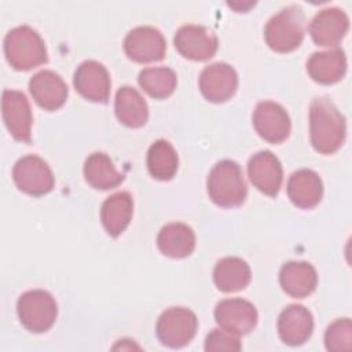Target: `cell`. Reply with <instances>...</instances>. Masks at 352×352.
<instances>
[{"mask_svg":"<svg viewBox=\"0 0 352 352\" xmlns=\"http://www.w3.org/2000/svg\"><path fill=\"white\" fill-rule=\"evenodd\" d=\"M197 316L184 307H172L161 314L157 322V337L169 348H182L195 336Z\"/></svg>","mask_w":352,"mask_h":352,"instance_id":"8992f818","label":"cell"},{"mask_svg":"<svg viewBox=\"0 0 352 352\" xmlns=\"http://www.w3.org/2000/svg\"><path fill=\"white\" fill-rule=\"evenodd\" d=\"M114 111L118 121L128 128H140L148 120V107L144 98L129 85H124L117 91Z\"/></svg>","mask_w":352,"mask_h":352,"instance_id":"7402d4cb","label":"cell"},{"mask_svg":"<svg viewBox=\"0 0 352 352\" xmlns=\"http://www.w3.org/2000/svg\"><path fill=\"white\" fill-rule=\"evenodd\" d=\"M305 36V15L298 6L282 8L271 16L264 28L267 45L280 54L292 52L298 48Z\"/></svg>","mask_w":352,"mask_h":352,"instance_id":"3957f363","label":"cell"},{"mask_svg":"<svg viewBox=\"0 0 352 352\" xmlns=\"http://www.w3.org/2000/svg\"><path fill=\"white\" fill-rule=\"evenodd\" d=\"M84 177L98 190L114 188L124 180V175L116 169L111 158L104 153H92L85 160Z\"/></svg>","mask_w":352,"mask_h":352,"instance_id":"484cf974","label":"cell"},{"mask_svg":"<svg viewBox=\"0 0 352 352\" xmlns=\"http://www.w3.org/2000/svg\"><path fill=\"white\" fill-rule=\"evenodd\" d=\"M126 56L138 63H151L164 59L166 41L162 33L153 26H138L124 38Z\"/></svg>","mask_w":352,"mask_h":352,"instance_id":"ba28073f","label":"cell"},{"mask_svg":"<svg viewBox=\"0 0 352 352\" xmlns=\"http://www.w3.org/2000/svg\"><path fill=\"white\" fill-rule=\"evenodd\" d=\"M157 245L162 254L172 258H184L195 248V234L184 223H169L158 232Z\"/></svg>","mask_w":352,"mask_h":352,"instance_id":"603a6c76","label":"cell"},{"mask_svg":"<svg viewBox=\"0 0 352 352\" xmlns=\"http://www.w3.org/2000/svg\"><path fill=\"white\" fill-rule=\"evenodd\" d=\"M208 194L220 208L242 205L248 195V187L241 166L231 160L219 161L208 176Z\"/></svg>","mask_w":352,"mask_h":352,"instance_id":"7a4b0ae2","label":"cell"},{"mask_svg":"<svg viewBox=\"0 0 352 352\" xmlns=\"http://www.w3.org/2000/svg\"><path fill=\"white\" fill-rule=\"evenodd\" d=\"M29 91L34 102L44 110L60 109L69 95V88L63 78L52 70H41L29 81Z\"/></svg>","mask_w":352,"mask_h":352,"instance_id":"e0dca14e","label":"cell"},{"mask_svg":"<svg viewBox=\"0 0 352 352\" xmlns=\"http://www.w3.org/2000/svg\"><path fill=\"white\" fill-rule=\"evenodd\" d=\"M4 55L15 70H30L47 62V48L40 34L30 26L11 29L4 37Z\"/></svg>","mask_w":352,"mask_h":352,"instance_id":"277c9868","label":"cell"},{"mask_svg":"<svg viewBox=\"0 0 352 352\" xmlns=\"http://www.w3.org/2000/svg\"><path fill=\"white\" fill-rule=\"evenodd\" d=\"M250 279V267L239 257H224L216 263L213 270L214 285L223 293L243 290Z\"/></svg>","mask_w":352,"mask_h":352,"instance_id":"d4e9b609","label":"cell"},{"mask_svg":"<svg viewBox=\"0 0 352 352\" xmlns=\"http://www.w3.org/2000/svg\"><path fill=\"white\" fill-rule=\"evenodd\" d=\"M238 88V76L232 66L216 62L206 66L199 76L201 94L213 103H223L231 99Z\"/></svg>","mask_w":352,"mask_h":352,"instance_id":"8fae6325","label":"cell"},{"mask_svg":"<svg viewBox=\"0 0 352 352\" xmlns=\"http://www.w3.org/2000/svg\"><path fill=\"white\" fill-rule=\"evenodd\" d=\"M216 323L236 336L250 333L257 324L256 307L243 298L221 300L214 308Z\"/></svg>","mask_w":352,"mask_h":352,"instance_id":"4fadbf2b","label":"cell"},{"mask_svg":"<svg viewBox=\"0 0 352 352\" xmlns=\"http://www.w3.org/2000/svg\"><path fill=\"white\" fill-rule=\"evenodd\" d=\"M12 179L21 191L33 197L48 194L55 183L50 166L37 155L19 158L14 165Z\"/></svg>","mask_w":352,"mask_h":352,"instance_id":"52a82bcc","label":"cell"},{"mask_svg":"<svg viewBox=\"0 0 352 352\" xmlns=\"http://www.w3.org/2000/svg\"><path fill=\"white\" fill-rule=\"evenodd\" d=\"M133 212V201L129 192L120 191L110 195L100 208V220L111 236H118L128 227Z\"/></svg>","mask_w":352,"mask_h":352,"instance_id":"cb8c5ba5","label":"cell"},{"mask_svg":"<svg viewBox=\"0 0 352 352\" xmlns=\"http://www.w3.org/2000/svg\"><path fill=\"white\" fill-rule=\"evenodd\" d=\"M138 82L151 98L165 99L173 94L177 78L169 67H147L139 73Z\"/></svg>","mask_w":352,"mask_h":352,"instance_id":"83f0119b","label":"cell"},{"mask_svg":"<svg viewBox=\"0 0 352 352\" xmlns=\"http://www.w3.org/2000/svg\"><path fill=\"white\" fill-rule=\"evenodd\" d=\"M349 29L346 14L337 7L320 10L309 23V34L319 47H336Z\"/></svg>","mask_w":352,"mask_h":352,"instance_id":"2e32d148","label":"cell"},{"mask_svg":"<svg viewBox=\"0 0 352 352\" xmlns=\"http://www.w3.org/2000/svg\"><path fill=\"white\" fill-rule=\"evenodd\" d=\"M248 175L258 191L270 197L278 195L283 180V170L275 154L268 150L253 154L248 162Z\"/></svg>","mask_w":352,"mask_h":352,"instance_id":"9a60e30c","label":"cell"},{"mask_svg":"<svg viewBox=\"0 0 352 352\" xmlns=\"http://www.w3.org/2000/svg\"><path fill=\"white\" fill-rule=\"evenodd\" d=\"M173 43L182 56L198 62L210 59L219 45L216 34L202 25H184L179 28Z\"/></svg>","mask_w":352,"mask_h":352,"instance_id":"30bf717a","label":"cell"},{"mask_svg":"<svg viewBox=\"0 0 352 352\" xmlns=\"http://www.w3.org/2000/svg\"><path fill=\"white\" fill-rule=\"evenodd\" d=\"M309 132L312 147L320 154H333L346 135L345 117L327 98H315L309 107Z\"/></svg>","mask_w":352,"mask_h":352,"instance_id":"6da1fadb","label":"cell"},{"mask_svg":"<svg viewBox=\"0 0 352 352\" xmlns=\"http://www.w3.org/2000/svg\"><path fill=\"white\" fill-rule=\"evenodd\" d=\"M309 77L323 85L336 84L344 78L346 73V56L342 50H329L314 52L307 62Z\"/></svg>","mask_w":352,"mask_h":352,"instance_id":"d6986e66","label":"cell"},{"mask_svg":"<svg viewBox=\"0 0 352 352\" xmlns=\"http://www.w3.org/2000/svg\"><path fill=\"white\" fill-rule=\"evenodd\" d=\"M324 345L327 351L342 352L352 348V323L351 319L342 318L334 320L324 333Z\"/></svg>","mask_w":352,"mask_h":352,"instance_id":"f1b7e54d","label":"cell"},{"mask_svg":"<svg viewBox=\"0 0 352 352\" xmlns=\"http://www.w3.org/2000/svg\"><path fill=\"white\" fill-rule=\"evenodd\" d=\"M287 195L297 208L312 209L322 199L323 183L319 175L311 169L296 170L289 177Z\"/></svg>","mask_w":352,"mask_h":352,"instance_id":"ffe728a7","label":"cell"},{"mask_svg":"<svg viewBox=\"0 0 352 352\" xmlns=\"http://www.w3.org/2000/svg\"><path fill=\"white\" fill-rule=\"evenodd\" d=\"M179 160L173 146L165 140H155L147 151V169L157 180H170L177 170Z\"/></svg>","mask_w":352,"mask_h":352,"instance_id":"4316f807","label":"cell"},{"mask_svg":"<svg viewBox=\"0 0 352 352\" xmlns=\"http://www.w3.org/2000/svg\"><path fill=\"white\" fill-rule=\"evenodd\" d=\"M312 330L314 318L304 305H287L278 318V334L290 346L302 345L311 337Z\"/></svg>","mask_w":352,"mask_h":352,"instance_id":"ac0fdd59","label":"cell"},{"mask_svg":"<svg viewBox=\"0 0 352 352\" xmlns=\"http://www.w3.org/2000/svg\"><path fill=\"white\" fill-rule=\"evenodd\" d=\"M253 126L260 138L276 144L287 139L292 124L287 111L279 103L264 100L254 109Z\"/></svg>","mask_w":352,"mask_h":352,"instance_id":"7c38bea8","label":"cell"},{"mask_svg":"<svg viewBox=\"0 0 352 352\" xmlns=\"http://www.w3.org/2000/svg\"><path fill=\"white\" fill-rule=\"evenodd\" d=\"M205 351L208 352H238L241 351L239 336L224 329L212 330L205 340Z\"/></svg>","mask_w":352,"mask_h":352,"instance_id":"f546056e","label":"cell"},{"mask_svg":"<svg viewBox=\"0 0 352 352\" xmlns=\"http://www.w3.org/2000/svg\"><path fill=\"white\" fill-rule=\"evenodd\" d=\"M279 283L290 297L304 298L316 289L318 275L309 263L287 261L279 271Z\"/></svg>","mask_w":352,"mask_h":352,"instance_id":"44dd1931","label":"cell"},{"mask_svg":"<svg viewBox=\"0 0 352 352\" xmlns=\"http://www.w3.org/2000/svg\"><path fill=\"white\" fill-rule=\"evenodd\" d=\"M1 114L11 136L18 142L30 143L33 117L25 94L15 89H4Z\"/></svg>","mask_w":352,"mask_h":352,"instance_id":"9c48e42d","label":"cell"},{"mask_svg":"<svg viewBox=\"0 0 352 352\" xmlns=\"http://www.w3.org/2000/svg\"><path fill=\"white\" fill-rule=\"evenodd\" d=\"M76 91L85 99L96 103H106L110 96V76L107 69L96 60H84L73 76Z\"/></svg>","mask_w":352,"mask_h":352,"instance_id":"5bb4252c","label":"cell"},{"mask_svg":"<svg viewBox=\"0 0 352 352\" xmlns=\"http://www.w3.org/2000/svg\"><path fill=\"white\" fill-rule=\"evenodd\" d=\"M16 312L26 330L32 333H44L55 323L58 305L48 292L36 289L21 294L16 302Z\"/></svg>","mask_w":352,"mask_h":352,"instance_id":"5b68a950","label":"cell"}]
</instances>
